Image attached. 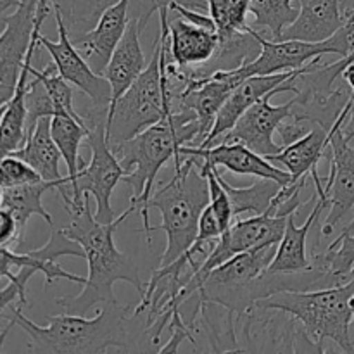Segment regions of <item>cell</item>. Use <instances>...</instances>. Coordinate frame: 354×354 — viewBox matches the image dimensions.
Segmentation results:
<instances>
[{
  "mask_svg": "<svg viewBox=\"0 0 354 354\" xmlns=\"http://www.w3.org/2000/svg\"><path fill=\"white\" fill-rule=\"evenodd\" d=\"M0 320L3 322L0 332V348L6 335L12 327H19L28 335V353L31 354H93L107 353L111 348L120 351H137V344L131 339V325L138 320L131 306L116 303H106L95 318H85L82 315H55L48 317V325L41 327L28 320L23 308L9 306L0 310Z\"/></svg>",
  "mask_w": 354,
  "mask_h": 354,
  "instance_id": "cell-1",
  "label": "cell"
},
{
  "mask_svg": "<svg viewBox=\"0 0 354 354\" xmlns=\"http://www.w3.org/2000/svg\"><path fill=\"white\" fill-rule=\"evenodd\" d=\"M90 194H85V204L80 209L73 211L71 221L64 228L68 237L75 239L85 251V259L88 263V277L83 286V290L78 296H64L55 299V304L64 308L66 313L82 315L85 317L93 306L106 303H116L114 296V283L118 280L131 283L140 294V297L147 292V286L142 282L138 275V266L133 259L121 252L114 244L116 228L137 211L133 204H130L124 213H121L113 223H100L90 209Z\"/></svg>",
  "mask_w": 354,
  "mask_h": 354,
  "instance_id": "cell-2",
  "label": "cell"
},
{
  "mask_svg": "<svg viewBox=\"0 0 354 354\" xmlns=\"http://www.w3.org/2000/svg\"><path fill=\"white\" fill-rule=\"evenodd\" d=\"M194 142H197V145L203 142L201 123L192 111L180 107L114 151L124 169L121 182L130 185V204L137 207V213L142 216L149 245L152 242L149 201L154 190L156 176L169 159L178 158L183 145H194Z\"/></svg>",
  "mask_w": 354,
  "mask_h": 354,
  "instance_id": "cell-3",
  "label": "cell"
},
{
  "mask_svg": "<svg viewBox=\"0 0 354 354\" xmlns=\"http://www.w3.org/2000/svg\"><path fill=\"white\" fill-rule=\"evenodd\" d=\"M173 161V178L154 190L149 201V207H156L162 220L152 232L165 230L168 239L159 266L171 265L192 248L199 234L201 214L209 204V182L201 173L203 159L180 154Z\"/></svg>",
  "mask_w": 354,
  "mask_h": 354,
  "instance_id": "cell-4",
  "label": "cell"
},
{
  "mask_svg": "<svg viewBox=\"0 0 354 354\" xmlns=\"http://www.w3.org/2000/svg\"><path fill=\"white\" fill-rule=\"evenodd\" d=\"M265 306L289 311L299 320L308 337L325 353V341H330L341 351L354 353L349 328L354 317V277L342 286L325 287L301 292H279L258 301Z\"/></svg>",
  "mask_w": 354,
  "mask_h": 354,
  "instance_id": "cell-5",
  "label": "cell"
},
{
  "mask_svg": "<svg viewBox=\"0 0 354 354\" xmlns=\"http://www.w3.org/2000/svg\"><path fill=\"white\" fill-rule=\"evenodd\" d=\"M171 113L161 69V41H154V52L147 68L118 100L111 102L107 114V142L113 151L137 137Z\"/></svg>",
  "mask_w": 354,
  "mask_h": 354,
  "instance_id": "cell-6",
  "label": "cell"
},
{
  "mask_svg": "<svg viewBox=\"0 0 354 354\" xmlns=\"http://www.w3.org/2000/svg\"><path fill=\"white\" fill-rule=\"evenodd\" d=\"M354 61V54L341 57L332 64H320L322 57L313 59L294 75L292 118L290 120L308 124H320L330 131L353 99L351 86L334 88V83L342 71Z\"/></svg>",
  "mask_w": 354,
  "mask_h": 354,
  "instance_id": "cell-7",
  "label": "cell"
},
{
  "mask_svg": "<svg viewBox=\"0 0 354 354\" xmlns=\"http://www.w3.org/2000/svg\"><path fill=\"white\" fill-rule=\"evenodd\" d=\"M277 245L279 244L242 252L211 270L199 287L203 299L221 304L235 311L237 317L258 301L266 299L263 273L272 263Z\"/></svg>",
  "mask_w": 354,
  "mask_h": 354,
  "instance_id": "cell-8",
  "label": "cell"
},
{
  "mask_svg": "<svg viewBox=\"0 0 354 354\" xmlns=\"http://www.w3.org/2000/svg\"><path fill=\"white\" fill-rule=\"evenodd\" d=\"M86 124L90 127L86 140L92 151V158L76 176V190L71 194L73 201L69 206H66V211L73 213L83 207L85 194H90L95 197L97 220L100 223H113L118 216L111 206V196L118 182L123 180L124 169L107 142V116L90 118L86 120Z\"/></svg>",
  "mask_w": 354,
  "mask_h": 354,
  "instance_id": "cell-9",
  "label": "cell"
},
{
  "mask_svg": "<svg viewBox=\"0 0 354 354\" xmlns=\"http://www.w3.org/2000/svg\"><path fill=\"white\" fill-rule=\"evenodd\" d=\"M61 256H75V258L85 259V251L76 242L75 239L68 237L64 234V228L50 227V237L45 242L44 248L28 251L24 254L10 251L9 248L0 249V258H2V268L0 275L7 279L19 292V306H30L28 303V282L35 273H44L45 286H52L57 280H69L73 283H82L85 286L86 277L73 275V273L62 270L57 265V259Z\"/></svg>",
  "mask_w": 354,
  "mask_h": 354,
  "instance_id": "cell-10",
  "label": "cell"
},
{
  "mask_svg": "<svg viewBox=\"0 0 354 354\" xmlns=\"http://www.w3.org/2000/svg\"><path fill=\"white\" fill-rule=\"evenodd\" d=\"M242 353H322L299 320L286 310L252 304L237 317Z\"/></svg>",
  "mask_w": 354,
  "mask_h": 354,
  "instance_id": "cell-11",
  "label": "cell"
},
{
  "mask_svg": "<svg viewBox=\"0 0 354 354\" xmlns=\"http://www.w3.org/2000/svg\"><path fill=\"white\" fill-rule=\"evenodd\" d=\"M289 216H277V214L263 213L254 214L248 220H239L232 223L220 237L216 239L214 245L211 248L209 254L203 261V265L187 275L185 283H183L180 296L185 299L187 296L199 289L203 286L204 279L209 275L211 270L223 265L234 256L242 254V252L252 251V249L265 248V245L279 244L286 232V225Z\"/></svg>",
  "mask_w": 354,
  "mask_h": 354,
  "instance_id": "cell-12",
  "label": "cell"
},
{
  "mask_svg": "<svg viewBox=\"0 0 354 354\" xmlns=\"http://www.w3.org/2000/svg\"><path fill=\"white\" fill-rule=\"evenodd\" d=\"M55 24H57L59 40L52 41L47 37H38V47H44L50 54L52 62L57 68L59 75L68 83L82 90L90 99L92 106L86 107L88 113H109L111 100H113V86L104 75H97L88 62L83 59L78 48L69 38V31L66 28L64 19L59 12H55Z\"/></svg>",
  "mask_w": 354,
  "mask_h": 354,
  "instance_id": "cell-13",
  "label": "cell"
},
{
  "mask_svg": "<svg viewBox=\"0 0 354 354\" xmlns=\"http://www.w3.org/2000/svg\"><path fill=\"white\" fill-rule=\"evenodd\" d=\"M299 69H296V73ZM294 73V75H296ZM294 75L290 76L289 80L282 83V85L277 86L275 90H272L270 93H266L263 99H259L258 102L252 104L248 111L241 116V120L235 123V127L232 128L228 133H225L223 137L218 138L214 142V145L220 144V142H230L237 140L242 142V144L248 145L249 149H252L258 154L265 156H275L282 151V145H277L275 140H273V133L279 130L280 124L286 120L292 118V104L286 102L282 106H272L270 100H272L273 95L277 93H283L292 90V78ZM213 147V145H211Z\"/></svg>",
  "mask_w": 354,
  "mask_h": 354,
  "instance_id": "cell-14",
  "label": "cell"
},
{
  "mask_svg": "<svg viewBox=\"0 0 354 354\" xmlns=\"http://www.w3.org/2000/svg\"><path fill=\"white\" fill-rule=\"evenodd\" d=\"M38 0H21L12 14H3L0 35V102L6 104L16 92L17 80L37 30Z\"/></svg>",
  "mask_w": 354,
  "mask_h": 354,
  "instance_id": "cell-15",
  "label": "cell"
},
{
  "mask_svg": "<svg viewBox=\"0 0 354 354\" xmlns=\"http://www.w3.org/2000/svg\"><path fill=\"white\" fill-rule=\"evenodd\" d=\"M348 113H342L337 123L328 133L330 140V173L325 180V190L330 201L322 235L328 237L334 232L335 225L354 209V145L342 135L341 127L344 124Z\"/></svg>",
  "mask_w": 354,
  "mask_h": 354,
  "instance_id": "cell-16",
  "label": "cell"
},
{
  "mask_svg": "<svg viewBox=\"0 0 354 354\" xmlns=\"http://www.w3.org/2000/svg\"><path fill=\"white\" fill-rule=\"evenodd\" d=\"M180 154L196 156V158L203 159V162L221 166V168L228 169V171L235 173V175H249L256 176V178L275 180V182H279L283 187L292 183L290 171H283V169L277 168L275 165L270 162L268 158L258 154V152H254L248 145L237 140L220 142V144L213 145V147L183 145Z\"/></svg>",
  "mask_w": 354,
  "mask_h": 354,
  "instance_id": "cell-17",
  "label": "cell"
},
{
  "mask_svg": "<svg viewBox=\"0 0 354 354\" xmlns=\"http://www.w3.org/2000/svg\"><path fill=\"white\" fill-rule=\"evenodd\" d=\"M130 23V0H118L107 7L95 26L80 37L71 38L75 47L83 55L97 75H104L113 52L123 38Z\"/></svg>",
  "mask_w": 354,
  "mask_h": 354,
  "instance_id": "cell-18",
  "label": "cell"
},
{
  "mask_svg": "<svg viewBox=\"0 0 354 354\" xmlns=\"http://www.w3.org/2000/svg\"><path fill=\"white\" fill-rule=\"evenodd\" d=\"M237 315L218 303L204 301L190 325V339L197 353H242L235 332Z\"/></svg>",
  "mask_w": 354,
  "mask_h": 354,
  "instance_id": "cell-19",
  "label": "cell"
},
{
  "mask_svg": "<svg viewBox=\"0 0 354 354\" xmlns=\"http://www.w3.org/2000/svg\"><path fill=\"white\" fill-rule=\"evenodd\" d=\"M294 73H296V69H294V71L275 73V75H258L251 76V78H248L245 82H242L241 85L228 95V99L225 100L223 106L220 107L209 135H207L206 140H204L199 147H211V145H214V142H216L218 138L223 137L225 133H228V131L235 127V123L241 120L242 114H244L252 104H256L259 99H263L266 93H270L272 90H275L277 86L282 85V83L286 82V80H289Z\"/></svg>",
  "mask_w": 354,
  "mask_h": 354,
  "instance_id": "cell-20",
  "label": "cell"
},
{
  "mask_svg": "<svg viewBox=\"0 0 354 354\" xmlns=\"http://www.w3.org/2000/svg\"><path fill=\"white\" fill-rule=\"evenodd\" d=\"M328 133L330 131H327L320 124H313L310 133L304 135L303 138L296 140L294 144L286 145L279 154L268 156L270 161L286 166L287 171H290V175H292V183H297L304 176L310 175L313 178L315 187H317V197L324 201H328V194L325 190V183L322 182L320 175H318V162L324 158L325 149L330 147Z\"/></svg>",
  "mask_w": 354,
  "mask_h": 354,
  "instance_id": "cell-21",
  "label": "cell"
},
{
  "mask_svg": "<svg viewBox=\"0 0 354 354\" xmlns=\"http://www.w3.org/2000/svg\"><path fill=\"white\" fill-rule=\"evenodd\" d=\"M169 54L178 66L201 68L213 59L220 45L218 31L190 23L183 16L169 21Z\"/></svg>",
  "mask_w": 354,
  "mask_h": 354,
  "instance_id": "cell-22",
  "label": "cell"
},
{
  "mask_svg": "<svg viewBox=\"0 0 354 354\" xmlns=\"http://www.w3.org/2000/svg\"><path fill=\"white\" fill-rule=\"evenodd\" d=\"M346 24L341 0H303L299 16L283 30L279 40L324 41Z\"/></svg>",
  "mask_w": 354,
  "mask_h": 354,
  "instance_id": "cell-23",
  "label": "cell"
},
{
  "mask_svg": "<svg viewBox=\"0 0 354 354\" xmlns=\"http://www.w3.org/2000/svg\"><path fill=\"white\" fill-rule=\"evenodd\" d=\"M57 189L59 196H61L64 207L69 206L73 201L71 190L68 189V176H66V182H35V183H23V185H12V187H2V207L3 209H9L14 214V218L17 220L21 232L24 234L26 230V223L33 214L44 218L50 227H54L52 223V216L47 209L44 207V199L45 194L48 190Z\"/></svg>",
  "mask_w": 354,
  "mask_h": 354,
  "instance_id": "cell-24",
  "label": "cell"
},
{
  "mask_svg": "<svg viewBox=\"0 0 354 354\" xmlns=\"http://www.w3.org/2000/svg\"><path fill=\"white\" fill-rule=\"evenodd\" d=\"M325 207H330V203L318 199L317 206L313 207V211H311L308 220L303 223V227H296V221H294L296 213L289 214L282 241L277 245L275 256H273L272 263L266 268L270 273H296L308 270L313 265L306 254V239L310 230L313 228L315 221L320 218Z\"/></svg>",
  "mask_w": 354,
  "mask_h": 354,
  "instance_id": "cell-25",
  "label": "cell"
},
{
  "mask_svg": "<svg viewBox=\"0 0 354 354\" xmlns=\"http://www.w3.org/2000/svg\"><path fill=\"white\" fill-rule=\"evenodd\" d=\"M140 26L137 21L130 19L123 38L118 44L116 50L113 52L109 64H107L104 76L113 86V100L120 99L124 92L131 86V83L142 75L147 64H145L144 52L140 47Z\"/></svg>",
  "mask_w": 354,
  "mask_h": 354,
  "instance_id": "cell-26",
  "label": "cell"
},
{
  "mask_svg": "<svg viewBox=\"0 0 354 354\" xmlns=\"http://www.w3.org/2000/svg\"><path fill=\"white\" fill-rule=\"evenodd\" d=\"M50 123L52 116L40 118L35 130L28 135L26 144L17 151L10 152V154L33 166L45 182H66V178L59 171V162H61L62 154L55 144L54 137H52Z\"/></svg>",
  "mask_w": 354,
  "mask_h": 354,
  "instance_id": "cell-27",
  "label": "cell"
},
{
  "mask_svg": "<svg viewBox=\"0 0 354 354\" xmlns=\"http://www.w3.org/2000/svg\"><path fill=\"white\" fill-rule=\"evenodd\" d=\"M50 130L52 137L61 151L62 159L68 166V189H71L73 194L76 190V176H78L80 169L85 166V162L80 161V145L85 138H88L90 127L80 123L69 114L57 113L52 116Z\"/></svg>",
  "mask_w": 354,
  "mask_h": 354,
  "instance_id": "cell-28",
  "label": "cell"
},
{
  "mask_svg": "<svg viewBox=\"0 0 354 354\" xmlns=\"http://www.w3.org/2000/svg\"><path fill=\"white\" fill-rule=\"evenodd\" d=\"M216 175L221 185L227 190L228 197H230L235 218L242 213H248V211L254 214L266 213L270 206H272L273 199L277 197V194L283 187L279 182H275V180L268 178H259L251 187H234L221 176L220 169H216Z\"/></svg>",
  "mask_w": 354,
  "mask_h": 354,
  "instance_id": "cell-29",
  "label": "cell"
},
{
  "mask_svg": "<svg viewBox=\"0 0 354 354\" xmlns=\"http://www.w3.org/2000/svg\"><path fill=\"white\" fill-rule=\"evenodd\" d=\"M48 2L54 12H59L64 19L69 38H76L92 30L104 10L118 0H48Z\"/></svg>",
  "mask_w": 354,
  "mask_h": 354,
  "instance_id": "cell-30",
  "label": "cell"
},
{
  "mask_svg": "<svg viewBox=\"0 0 354 354\" xmlns=\"http://www.w3.org/2000/svg\"><path fill=\"white\" fill-rule=\"evenodd\" d=\"M303 0H251L254 28H265L272 40H279L289 24L299 16Z\"/></svg>",
  "mask_w": 354,
  "mask_h": 354,
  "instance_id": "cell-31",
  "label": "cell"
},
{
  "mask_svg": "<svg viewBox=\"0 0 354 354\" xmlns=\"http://www.w3.org/2000/svg\"><path fill=\"white\" fill-rule=\"evenodd\" d=\"M209 16L213 17L220 38H228L241 31H252L248 14L251 12V0H207Z\"/></svg>",
  "mask_w": 354,
  "mask_h": 354,
  "instance_id": "cell-32",
  "label": "cell"
},
{
  "mask_svg": "<svg viewBox=\"0 0 354 354\" xmlns=\"http://www.w3.org/2000/svg\"><path fill=\"white\" fill-rule=\"evenodd\" d=\"M31 75L40 78L41 83L45 85V88H47V92L50 93L52 100H54L55 104V114L66 113L69 114V116L75 118V120H78L80 123L86 124L83 114L76 113L75 106H73V88L69 86V83L59 75L54 62H48L41 71H38V69H35L33 66H31Z\"/></svg>",
  "mask_w": 354,
  "mask_h": 354,
  "instance_id": "cell-33",
  "label": "cell"
},
{
  "mask_svg": "<svg viewBox=\"0 0 354 354\" xmlns=\"http://www.w3.org/2000/svg\"><path fill=\"white\" fill-rule=\"evenodd\" d=\"M26 107H28V120H26V131L28 135L35 130L38 120L44 116H54L55 104L52 100L50 93L47 92L45 85L40 78L31 75L30 86L26 93ZM28 140V138H26Z\"/></svg>",
  "mask_w": 354,
  "mask_h": 354,
  "instance_id": "cell-34",
  "label": "cell"
},
{
  "mask_svg": "<svg viewBox=\"0 0 354 354\" xmlns=\"http://www.w3.org/2000/svg\"><path fill=\"white\" fill-rule=\"evenodd\" d=\"M171 3H182V6L201 10V12L209 10L207 0H130V19L137 21L140 30L144 31L151 17Z\"/></svg>",
  "mask_w": 354,
  "mask_h": 354,
  "instance_id": "cell-35",
  "label": "cell"
},
{
  "mask_svg": "<svg viewBox=\"0 0 354 354\" xmlns=\"http://www.w3.org/2000/svg\"><path fill=\"white\" fill-rule=\"evenodd\" d=\"M0 173H2V187L23 185V183H35L44 180L33 166L12 154L3 156L0 161Z\"/></svg>",
  "mask_w": 354,
  "mask_h": 354,
  "instance_id": "cell-36",
  "label": "cell"
},
{
  "mask_svg": "<svg viewBox=\"0 0 354 354\" xmlns=\"http://www.w3.org/2000/svg\"><path fill=\"white\" fill-rule=\"evenodd\" d=\"M24 234L21 232L17 220L9 209H0V244L3 248L14 245L16 248L21 241H23Z\"/></svg>",
  "mask_w": 354,
  "mask_h": 354,
  "instance_id": "cell-37",
  "label": "cell"
},
{
  "mask_svg": "<svg viewBox=\"0 0 354 354\" xmlns=\"http://www.w3.org/2000/svg\"><path fill=\"white\" fill-rule=\"evenodd\" d=\"M342 130V135H344V138L348 142H353L354 140V100L351 99V102H349V111H348V116H346V121L344 124L341 127Z\"/></svg>",
  "mask_w": 354,
  "mask_h": 354,
  "instance_id": "cell-38",
  "label": "cell"
},
{
  "mask_svg": "<svg viewBox=\"0 0 354 354\" xmlns=\"http://www.w3.org/2000/svg\"><path fill=\"white\" fill-rule=\"evenodd\" d=\"M342 78H344V82L351 86L353 99H354V62H351V64L344 69V73H342Z\"/></svg>",
  "mask_w": 354,
  "mask_h": 354,
  "instance_id": "cell-39",
  "label": "cell"
},
{
  "mask_svg": "<svg viewBox=\"0 0 354 354\" xmlns=\"http://www.w3.org/2000/svg\"><path fill=\"white\" fill-rule=\"evenodd\" d=\"M21 0H0V14H6L7 9H10V7H17L19 6Z\"/></svg>",
  "mask_w": 354,
  "mask_h": 354,
  "instance_id": "cell-40",
  "label": "cell"
},
{
  "mask_svg": "<svg viewBox=\"0 0 354 354\" xmlns=\"http://www.w3.org/2000/svg\"><path fill=\"white\" fill-rule=\"evenodd\" d=\"M342 234H344V235L354 234V213H353V220L349 221V223H348V227H346L344 230H342Z\"/></svg>",
  "mask_w": 354,
  "mask_h": 354,
  "instance_id": "cell-41",
  "label": "cell"
},
{
  "mask_svg": "<svg viewBox=\"0 0 354 354\" xmlns=\"http://www.w3.org/2000/svg\"><path fill=\"white\" fill-rule=\"evenodd\" d=\"M349 337H351V342L354 346V317H353V322H351V328H349Z\"/></svg>",
  "mask_w": 354,
  "mask_h": 354,
  "instance_id": "cell-42",
  "label": "cell"
},
{
  "mask_svg": "<svg viewBox=\"0 0 354 354\" xmlns=\"http://www.w3.org/2000/svg\"><path fill=\"white\" fill-rule=\"evenodd\" d=\"M344 14H354V7H351V9H348V10H346Z\"/></svg>",
  "mask_w": 354,
  "mask_h": 354,
  "instance_id": "cell-43",
  "label": "cell"
}]
</instances>
